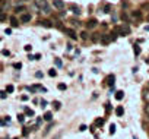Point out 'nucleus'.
<instances>
[{"instance_id":"obj_1","label":"nucleus","mask_w":149,"mask_h":139,"mask_svg":"<svg viewBox=\"0 0 149 139\" xmlns=\"http://www.w3.org/2000/svg\"><path fill=\"white\" fill-rule=\"evenodd\" d=\"M34 3H35L37 9H41L44 13H50V12H51V9H50L47 0H34Z\"/></svg>"},{"instance_id":"obj_2","label":"nucleus","mask_w":149,"mask_h":139,"mask_svg":"<svg viewBox=\"0 0 149 139\" xmlns=\"http://www.w3.org/2000/svg\"><path fill=\"white\" fill-rule=\"evenodd\" d=\"M116 32L118 35H123V37H124V35H129V34H130V28H129L127 25L117 26V28H116Z\"/></svg>"},{"instance_id":"obj_3","label":"nucleus","mask_w":149,"mask_h":139,"mask_svg":"<svg viewBox=\"0 0 149 139\" xmlns=\"http://www.w3.org/2000/svg\"><path fill=\"white\" fill-rule=\"evenodd\" d=\"M114 81H116L114 75H108L107 78H105V84H107L108 87H114Z\"/></svg>"},{"instance_id":"obj_4","label":"nucleus","mask_w":149,"mask_h":139,"mask_svg":"<svg viewBox=\"0 0 149 139\" xmlns=\"http://www.w3.org/2000/svg\"><path fill=\"white\" fill-rule=\"evenodd\" d=\"M31 19H32V15H31V13H24V15L21 16V22H22V24H28Z\"/></svg>"},{"instance_id":"obj_5","label":"nucleus","mask_w":149,"mask_h":139,"mask_svg":"<svg viewBox=\"0 0 149 139\" xmlns=\"http://www.w3.org/2000/svg\"><path fill=\"white\" fill-rule=\"evenodd\" d=\"M97 25H98L97 19H89V21L86 22V28H88V29H92V28H95Z\"/></svg>"},{"instance_id":"obj_6","label":"nucleus","mask_w":149,"mask_h":139,"mask_svg":"<svg viewBox=\"0 0 149 139\" xmlns=\"http://www.w3.org/2000/svg\"><path fill=\"white\" fill-rule=\"evenodd\" d=\"M53 5H54V8H57L58 10L64 8V2H63V0H53Z\"/></svg>"},{"instance_id":"obj_7","label":"nucleus","mask_w":149,"mask_h":139,"mask_svg":"<svg viewBox=\"0 0 149 139\" xmlns=\"http://www.w3.org/2000/svg\"><path fill=\"white\" fill-rule=\"evenodd\" d=\"M63 31H64V32H66V34L69 35V37H70L72 40H76V38H78V35L74 34V31H73V29H67V28H64Z\"/></svg>"},{"instance_id":"obj_8","label":"nucleus","mask_w":149,"mask_h":139,"mask_svg":"<svg viewBox=\"0 0 149 139\" xmlns=\"http://www.w3.org/2000/svg\"><path fill=\"white\" fill-rule=\"evenodd\" d=\"M99 40H101V43H102V44L111 43V37H110V35H102V34H101V38H99Z\"/></svg>"},{"instance_id":"obj_9","label":"nucleus","mask_w":149,"mask_h":139,"mask_svg":"<svg viewBox=\"0 0 149 139\" xmlns=\"http://www.w3.org/2000/svg\"><path fill=\"white\" fill-rule=\"evenodd\" d=\"M70 12L74 13V15H81V8L76 6V5H72V6H70Z\"/></svg>"},{"instance_id":"obj_10","label":"nucleus","mask_w":149,"mask_h":139,"mask_svg":"<svg viewBox=\"0 0 149 139\" xmlns=\"http://www.w3.org/2000/svg\"><path fill=\"white\" fill-rule=\"evenodd\" d=\"M142 97H143L145 103H149V89H143V92H142Z\"/></svg>"},{"instance_id":"obj_11","label":"nucleus","mask_w":149,"mask_h":139,"mask_svg":"<svg viewBox=\"0 0 149 139\" xmlns=\"http://www.w3.org/2000/svg\"><path fill=\"white\" fill-rule=\"evenodd\" d=\"M132 18H133V19H140V18H142V12H140V10H134V12H132Z\"/></svg>"},{"instance_id":"obj_12","label":"nucleus","mask_w":149,"mask_h":139,"mask_svg":"<svg viewBox=\"0 0 149 139\" xmlns=\"http://www.w3.org/2000/svg\"><path fill=\"white\" fill-rule=\"evenodd\" d=\"M42 119H44V120H47V122H51V120H53V113H51V111H48V113H45V114H44V117H42Z\"/></svg>"},{"instance_id":"obj_13","label":"nucleus","mask_w":149,"mask_h":139,"mask_svg":"<svg viewBox=\"0 0 149 139\" xmlns=\"http://www.w3.org/2000/svg\"><path fill=\"white\" fill-rule=\"evenodd\" d=\"M123 97H124L123 91H117V92H116V100H117V101H121V100H123Z\"/></svg>"},{"instance_id":"obj_14","label":"nucleus","mask_w":149,"mask_h":139,"mask_svg":"<svg viewBox=\"0 0 149 139\" xmlns=\"http://www.w3.org/2000/svg\"><path fill=\"white\" fill-rule=\"evenodd\" d=\"M116 114L118 116V117H120V116H123V114H124V108L121 107V105H118V107L116 108Z\"/></svg>"},{"instance_id":"obj_15","label":"nucleus","mask_w":149,"mask_h":139,"mask_svg":"<svg viewBox=\"0 0 149 139\" xmlns=\"http://www.w3.org/2000/svg\"><path fill=\"white\" fill-rule=\"evenodd\" d=\"M40 24H41V25L44 26V28H51V26H53V24H51L50 21H41Z\"/></svg>"},{"instance_id":"obj_16","label":"nucleus","mask_w":149,"mask_h":139,"mask_svg":"<svg viewBox=\"0 0 149 139\" xmlns=\"http://www.w3.org/2000/svg\"><path fill=\"white\" fill-rule=\"evenodd\" d=\"M133 51H134V56H139V54H140V47H139L137 44H134V45H133Z\"/></svg>"},{"instance_id":"obj_17","label":"nucleus","mask_w":149,"mask_h":139,"mask_svg":"<svg viewBox=\"0 0 149 139\" xmlns=\"http://www.w3.org/2000/svg\"><path fill=\"white\" fill-rule=\"evenodd\" d=\"M13 91H15V87H13V85H8V87H6V92H8V94H12Z\"/></svg>"},{"instance_id":"obj_18","label":"nucleus","mask_w":149,"mask_h":139,"mask_svg":"<svg viewBox=\"0 0 149 139\" xmlns=\"http://www.w3.org/2000/svg\"><path fill=\"white\" fill-rule=\"evenodd\" d=\"M10 24H12V26H19V24H18V19H15L13 16L10 18Z\"/></svg>"},{"instance_id":"obj_19","label":"nucleus","mask_w":149,"mask_h":139,"mask_svg":"<svg viewBox=\"0 0 149 139\" xmlns=\"http://www.w3.org/2000/svg\"><path fill=\"white\" fill-rule=\"evenodd\" d=\"M104 124V119H97V122H95V126H98V127H101Z\"/></svg>"},{"instance_id":"obj_20","label":"nucleus","mask_w":149,"mask_h":139,"mask_svg":"<svg viewBox=\"0 0 149 139\" xmlns=\"http://www.w3.org/2000/svg\"><path fill=\"white\" fill-rule=\"evenodd\" d=\"M143 111H145V114L149 117V103H146V104H145V107H143Z\"/></svg>"},{"instance_id":"obj_21","label":"nucleus","mask_w":149,"mask_h":139,"mask_svg":"<svg viewBox=\"0 0 149 139\" xmlns=\"http://www.w3.org/2000/svg\"><path fill=\"white\" fill-rule=\"evenodd\" d=\"M48 75L51 76V78H54V76L57 75V72H56V69H50V70H48Z\"/></svg>"},{"instance_id":"obj_22","label":"nucleus","mask_w":149,"mask_h":139,"mask_svg":"<svg viewBox=\"0 0 149 139\" xmlns=\"http://www.w3.org/2000/svg\"><path fill=\"white\" fill-rule=\"evenodd\" d=\"M25 113L28 114L29 117H31V116H34V111L31 110V108H28V107H25Z\"/></svg>"},{"instance_id":"obj_23","label":"nucleus","mask_w":149,"mask_h":139,"mask_svg":"<svg viewBox=\"0 0 149 139\" xmlns=\"http://www.w3.org/2000/svg\"><path fill=\"white\" fill-rule=\"evenodd\" d=\"M99 38H101V34H95L94 37H92V41L97 43V41H99Z\"/></svg>"},{"instance_id":"obj_24","label":"nucleus","mask_w":149,"mask_h":139,"mask_svg":"<svg viewBox=\"0 0 149 139\" xmlns=\"http://www.w3.org/2000/svg\"><path fill=\"white\" fill-rule=\"evenodd\" d=\"M53 105H54V108H56V110H58V108L61 107V103H58V101H53Z\"/></svg>"},{"instance_id":"obj_25","label":"nucleus","mask_w":149,"mask_h":139,"mask_svg":"<svg viewBox=\"0 0 149 139\" xmlns=\"http://www.w3.org/2000/svg\"><path fill=\"white\" fill-rule=\"evenodd\" d=\"M6 97H8V92H6V91H0V98H2V100H5Z\"/></svg>"},{"instance_id":"obj_26","label":"nucleus","mask_w":149,"mask_h":139,"mask_svg":"<svg viewBox=\"0 0 149 139\" xmlns=\"http://www.w3.org/2000/svg\"><path fill=\"white\" fill-rule=\"evenodd\" d=\"M54 63H56V66H58V67H61V64H63L60 59H54Z\"/></svg>"},{"instance_id":"obj_27","label":"nucleus","mask_w":149,"mask_h":139,"mask_svg":"<svg viewBox=\"0 0 149 139\" xmlns=\"http://www.w3.org/2000/svg\"><path fill=\"white\" fill-rule=\"evenodd\" d=\"M110 133H111V135L116 133V124H111V126H110Z\"/></svg>"},{"instance_id":"obj_28","label":"nucleus","mask_w":149,"mask_h":139,"mask_svg":"<svg viewBox=\"0 0 149 139\" xmlns=\"http://www.w3.org/2000/svg\"><path fill=\"white\" fill-rule=\"evenodd\" d=\"M110 10H111V5H105V8H104V12H105V13H110Z\"/></svg>"},{"instance_id":"obj_29","label":"nucleus","mask_w":149,"mask_h":139,"mask_svg":"<svg viewBox=\"0 0 149 139\" xmlns=\"http://www.w3.org/2000/svg\"><path fill=\"white\" fill-rule=\"evenodd\" d=\"M81 38H82V40H86V38H88V32L82 31V32H81Z\"/></svg>"},{"instance_id":"obj_30","label":"nucleus","mask_w":149,"mask_h":139,"mask_svg":"<svg viewBox=\"0 0 149 139\" xmlns=\"http://www.w3.org/2000/svg\"><path fill=\"white\" fill-rule=\"evenodd\" d=\"M15 10H16L18 13H19V12H24V10H25V8H24V6H18V8L15 9Z\"/></svg>"},{"instance_id":"obj_31","label":"nucleus","mask_w":149,"mask_h":139,"mask_svg":"<svg viewBox=\"0 0 149 139\" xmlns=\"http://www.w3.org/2000/svg\"><path fill=\"white\" fill-rule=\"evenodd\" d=\"M58 89L64 91V89H66V85H64V84H58Z\"/></svg>"},{"instance_id":"obj_32","label":"nucleus","mask_w":149,"mask_h":139,"mask_svg":"<svg viewBox=\"0 0 149 139\" xmlns=\"http://www.w3.org/2000/svg\"><path fill=\"white\" fill-rule=\"evenodd\" d=\"M13 67H15V69H21V67H22V64H21V63H15V64H13Z\"/></svg>"},{"instance_id":"obj_33","label":"nucleus","mask_w":149,"mask_h":139,"mask_svg":"<svg viewBox=\"0 0 149 139\" xmlns=\"http://www.w3.org/2000/svg\"><path fill=\"white\" fill-rule=\"evenodd\" d=\"M105 110H107V113L108 111H111V104H108L107 103V104H105Z\"/></svg>"},{"instance_id":"obj_34","label":"nucleus","mask_w":149,"mask_h":139,"mask_svg":"<svg viewBox=\"0 0 149 139\" xmlns=\"http://www.w3.org/2000/svg\"><path fill=\"white\" fill-rule=\"evenodd\" d=\"M121 19H123V21H127V19H129V16H127L126 13H121Z\"/></svg>"},{"instance_id":"obj_35","label":"nucleus","mask_w":149,"mask_h":139,"mask_svg":"<svg viewBox=\"0 0 149 139\" xmlns=\"http://www.w3.org/2000/svg\"><path fill=\"white\" fill-rule=\"evenodd\" d=\"M31 48H32V47H31L29 44H28V45H25V51H31Z\"/></svg>"},{"instance_id":"obj_36","label":"nucleus","mask_w":149,"mask_h":139,"mask_svg":"<svg viewBox=\"0 0 149 139\" xmlns=\"http://www.w3.org/2000/svg\"><path fill=\"white\" fill-rule=\"evenodd\" d=\"M40 59H41V54H35L34 56V60H40Z\"/></svg>"},{"instance_id":"obj_37","label":"nucleus","mask_w":149,"mask_h":139,"mask_svg":"<svg viewBox=\"0 0 149 139\" xmlns=\"http://www.w3.org/2000/svg\"><path fill=\"white\" fill-rule=\"evenodd\" d=\"M18 120L22 123V122H24V116H22V114H19V116H18Z\"/></svg>"},{"instance_id":"obj_38","label":"nucleus","mask_w":149,"mask_h":139,"mask_svg":"<svg viewBox=\"0 0 149 139\" xmlns=\"http://www.w3.org/2000/svg\"><path fill=\"white\" fill-rule=\"evenodd\" d=\"M6 19V15L5 13H0V21H5Z\"/></svg>"},{"instance_id":"obj_39","label":"nucleus","mask_w":149,"mask_h":139,"mask_svg":"<svg viewBox=\"0 0 149 139\" xmlns=\"http://www.w3.org/2000/svg\"><path fill=\"white\" fill-rule=\"evenodd\" d=\"M79 130H86V126H85V124H82V126H81V127H79Z\"/></svg>"},{"instance_id":"obj_40","label":"nucleus","mask_w":149,"mask_h":139,"mask_svg":"<svg viewBox=\"0 0 149 139\" xmlns=\"http://www.w3.org/2000/svg\"><path fill=\"white\" fill-rule=\"evenodd\" d=\"M35 75H37V78H42V73H41V72H37Z\"/></svg>"},{"instance_id":"obj_41","label":"nucleus","mask_w":149,"mask_h":139,"mask_svg":"<svg viewBox=\"0 0 149 139\" xmlns=\"http://www.w3.org/2000/svg\"><path fill=\"white\" fill-rule=\"evenodd\" d=\"M5 32H6V34H12V29H10V28H8V29H6V31H5Z\"/></svg>"},{"instance_id":"obj_42","label":"nucleus","mask_w":149,"mask_h":139,"mask_svg":"<svg viewBox=\"0 0 149 139\" xmlns=\"http://www.w3.org/2000/svg\"><path fill=\"white\" fill-rule=\"evenodd\" d=\"M45 105H47V103H45L44 100H41V107H45Z\"/></svg>"},{"instance_id":"obj_43","label":"nucleus","mask_w":149,"mask_h":139,"mask_svg":"<svg viewBox=\"0 0 149 139\" xmlns=\"http://www.w3.org/2000/svg\"><path fill=\"white\" fill-rule=\"evenodd\" d=\"M22 135H24V136H26V135H28V130H26V129H24V130H22Z\"/></svg>"},{"instance_id":"obj_44","label":"nucleus","mask_w":149,"mask_h":139,"mask_svg":"<svg viewBox=\"0 0 149 139\" xmlns=\"http://www.w3.org/2000/svg\"><path fill=\"white\" fill-rule=\"evenodd\" d=\"M72 24H73L74 26H78V25H79V22H78V21H72Z\"/></svg>"},{"instance_id":"obj_45","label":"nucleus","mask_w":149,"mask_h":139,"mask_svg":"<svg viewBox=\"0 0 149 139\" xmlns=\"http://www.w3.org/2000/svg\"><path fill=\"white\" fill-rule=\"evenodd\" d=\"M145 29H146V31H149V25H146V26H145Z\"/></svg>"},{"instance_id":"obj_46","label":"nucleus","mask_w":149,"mask_h":139,"mask_svg":"<svg viewBox=\"0 0 149 139\" xmlns=\"http://www.w3.org/2000/svg\"><path fill=\"white\" fill-rule=\"evenodd\" d=\"M146 63H148V64H149V57H148V59H146Z\"/></svg>"},{"instance_id":"obj_47","label":"nucleus","mask_w":149,"mask_h":139,"mask_svg":"<svg viewBox=\"0 0 149 139\" xmlns=\"http://www.w3.org/2000/svg\"><path fill=\"white\" fill-rule=\"evenodd\" d=\"M148 21H149V15H148Z\"/></svg>"},{"instance_id":"obj_48","label":"nucleus","mask_w":149,"mask_h":139,"mask_svg":"<svg viewBox=\"0 0 149 139\" xmlns=\"http://www.w3.org/2000/svg\"><path fill=\"white\" fill-rule=\"evenodd\" d=\"M148 87H149V82H148Z\"/></svg>"}]
</instances>
